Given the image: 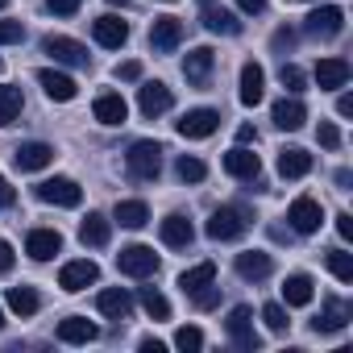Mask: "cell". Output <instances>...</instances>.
Returning a JSON list of instances; mask_svg holds the SVG:
<instances>
[{"instance_id":"obj_40","label":"cell","mask_w":353,"mask_h":353,"mask_svg":"<svg viewBox=\"0 0 353 353\" xmlns=\"http://www.w3.org/2000/svg\"><path fill=\"white\" fill-rule=\"evenodd\" d=\"M279 83H283L291 96H299V92H303V83H307V75H303L295 63H283V71H279Z\"/></svg>"},{"instance_id":"obj_22","label":"cell","mask_w":353,"mask_h":353,"mask_svg":"<svg viewBox=\"0 0 353 353\" xmlns=\"http://www.w3.org/2000/svg\"><path fill=\"white\" fill-rule=\"evenodd\" d=\"M38 83H42V88H46V96H50V100H59V104L75 100V92H79V88H75V79H71V75H63V71H54V67H42V71H38Z\"/></svg>"},{"instance_id":"obj_39","label":"cell","mask_w":353,"mask_h":353,"mask_svg":"<svg viewBox=\"0 0 353 353\" xmlns=\"http://www.w3.org/2000/svg\"><path fill=\"white\" fill-rule=\"evenodd\" d=\"M174 345H179L183 353H196V349H204V332L196 324H183L179 332H174Z\"/></svg>"},{"instance_id":"obj_7","label":"cell","mask_w":353,"mask_h":353,"mask_svg":"<svg viewBox=\"0 0 353 353\" xmlns=\"http://www.w3.org/2000/svg\"><path fill=\"white\" fill-rule=\"evenodd\" d=\"M303 30H307L312 38H336V34L345 30V9H341V5L312 9V13H307V21H303Z\"/></svg>"},{"instance_id":"obj_23","label":"cell","mask_w":353,"mask_h":353,"mask_svg":"<svg viewBox=\"0 0 353 353\" xmlns=\"http://www.w3.org/2000/svg\"><path fill=\"white\" fill-rule=\"evenodd\" d=\"M108 237H112V221H108L104 212H88V216H83V225H79V241H83V245H92V250H104V245H108Z\"/></svg>"},{"instance_id":"obj_8","label":"cell","mask_w":353,"mask_h":353,"mask_svg":"<svg viewBox=\"0 0 353 353\" xmlns=\"http://www.w3.org/2000/svg\"><path fill=\"white\" fill-rule=\"evenodd\" d=\"M216 129H221V112H216V108H192V112H183V121H179V137H188V141L212 137Z\"/></svg>"},{"instance_id":"obj_6","label":"cell","mask_w":353,"mask_h":353,"mask_svg":"<svg viewBox=\"0 0 353 353\" xmlns=\"http://www.w3.org/2000/svg\"><path fill=\"white\" fill-rule=\"evenodd\" d=\"M117 270L129 274V279H150V274L158 270V254H154L150 245H125V250L117 254Z\"/></svg>"},{"instance_id":"obj_53","label":"cell","mask_w":353,"mask_h":353,"mask_svg":"<svg viewBox=\"0 0 353 353\" xmlns=\"http://www.w3.org/2000/svg\"><path fill=\"white\" fill-rule=\"evenodd\" d=\"M254 137H258V133H254V125H241V129H237V145H250Z\"/></svg>"},{"instance_id":"obj_36","label":"cell","mask_w":353,"mask_h":353,"mask_svg":"<svg viewBox=\"0 0 353 353\" xmlns=\"http://www.w3.org/2000/svg\"><path fill=\"white\" fill-rule=\"evenodd\" d=\"M141 307H145L154 320H170V303H166V295L154 291V287H141Z\"/></svg>"},{"instance_id":"obj_33","label":"cell","mask_w":353,"mask_h":353,"mask_svg":"<svg viewBox=\"0 0 353 353\" xmlns=\"http://www.w3.org/2000/svg\"><path fill=\"white\" fill-rule=\"evenodd\" d=\"M208 283H216V262H200V266H192V270L179 274V291L183 295H192V291H200Z\"/></svg>"},{"instance_id":"obj_1","label":"cell","mask_w":353,"mask_h":353,"mask_svg":"<svg viewBox=\"0 0 353 353\" xmlns=\"http://www.w3.org/2000/svg\"><path fill=\"white\" fill-rule=\"evenodd\" d=\"M125 166L137 183H154L158 170H162V145L158 141H133L129 154H125Z\"/></svg>"},{"instance_id":"obj_20","label":"cell","mask_w":353,"mask_h":353,"mask_svg":"<svg viewBox=\"0 0 353 353\" xmlns=\"http://www.w3.org/2000/svg\"><path fill=\"white\" fill-rule=\"evenodd\" d=\"M59 250H63V237H59V229H34V233L26 237V254H30L34 262H50Z\"/></svg>"},{"instance_id":"obj_27","label":"cell","mask_w":353,"mask_h":353,"mask_svg":"<svg viewBox=\"0 0 353 353\" xmlns=\"http://www.w3.org/2000/svg\"><path fill=\"white\" fill-rule=\"evenodd\" d=\"M100 336V328L92 324V320H83V316H67L63 324H59V341L63 345H92Z\"/></svg>"},{"instance_id":"obj_41","label":"cell","mask_w":353,"mask_h":353,"mask_svg":"<svg viewBox=\"0 0 353 353\" xmlns=\"http://www.w3.org/2000/svg\"><path fill=\"white\" fill-rule=\"evenodd\" d=\"M262 320H266L270 332H287V324H291L287 312H283V303H266V307H262Z\"/></svg>"},{"instance_id":"obj_45","label":"cell","mask_w":353,"mask_h":353,"mask_svg":"<svg viewBox=\"0 0 353 353\" xmlns=\"http://www.w3.org/2000/svg\"><path fill=\"white\" fill-rule=\"evenodd\" d=\"M316 137H320V145H324V150H336V145H341V129H336V125H328V121L320 125V133H316Z\"/></svg>"},{"instance_id":"obj_5","label":"cell","mask_w":353,"mask_h":353,"mask_svg":"<svg viewBox=\"0 0 353 353\" xmlns=\"http://www.w3.org/2000/svg\"><path fill=\"white\" fill-rule=\"evenodd\" d=\"M225 332H229V341H233L237 349H245V353H254V349L262 345V336L254 332V312H250L245 303H237V307L229 312V320H225Z\"/></svg>"},{"instance_id":"obj_32","label":"cell","mask_w":353,"mask_h":353,"mask_svg":"<svg viewBox=\"0 0 353 353\" xmlns=\"http://www.w3.org/2000/svg\"><path fill=\"white\" fill-rule=\"evenodd\" d=\"M112 216H117L121 229H141V225L150 221V208H145V200H121Z\"/></svg>"},{"instance_id":"obj_25","label":"cell","mask_w":353,"mask_h":353,"mask_svg":"<svg viewBox=\"0 0 353 353\" xmlns=\"http://www.w3.org/2000/svg\"><path fill=\"white\" fill-rule=\"evenodd\" d=\"M92 112H96V121H100V125H125L129 104L121 100V92H104V96H96Z\"/></svg>"},{"instance_id":"obj_9","label":"cell","mask_w":353,"mask_h":353,"mask_svg":"<svg viewBox=\"0 0 353 353\" xmlns=\"http://www.w3.org/2000/svg\"><path fill=\"white\" fill-rule=\"evenodd\" d=\"M287 221H291V229H295V233L312 237V233H320V225H324V212H320V204H316L312 196H299V200L287 208Z\"/></svg>"},{"instance_id":"obj_58","label":"cell","mask_w":353,"mask_h":353,"mask_svg":"<svg viewBox=\"0 0 353 353\" xmlns=\"http://www.w3.org/2000/svg\"><path fill=\"white\" fill-rule=\"evenodd\" d=\"M112 5H125V0H112Z\"/></svg>"},{"instance_id":"obj_57","label":"cell","mask_w":353,"mask_h":353,"mask_svg":"<svg viewBox=\"0 0 353 353\" xmlns=\"http://www.w3.org/2000/svg\"><path fill=\"white\" fill-rule=\"evenodd\" d=\"M5 5H9V0H0V9H5Z\"/></svg>"},{"instance_id":"obj_17","label":"cell","mask_w":353,"mask_h":353,"mask_svg":"<svg viewBox=\"0 0 353 353\" xmlns=\"http://www.w3.org/2000/svg\"><path fill=\"white\" fill-rule=\"evenodd\" d=\"M92 34H96V42L108 46V50H121V46L129 42V26H125L121 17H112V13L96 17V21H92Z\"/></svg>"},{"instance_id":"obj_26","label":"cell","mask_w":353,"mask_h":353,"mask_svg":"<svg viewBox=\"0 0 353 353\" xmlns=\"http://www.w3.org/2000/svg\"><path fill=\"white\" fill-rule=\"evenodd\" d=\"M96 307H100L108 320H125V316L133 312V295H129L125 287H108V291L96 295Z\"/></svg>"},{"instance_id":"obj_2","label":"cell","mask_w":353,"mask_h":353,"mask_svg":"<svg viewBox=\"0 0 353 353\" xmlns=\"http://www.w3.org/2000/svg\"><path fill=\"white\" fill-rule=\"evenodd\" d=\"M245 229H250V212L237 208V204H225L208 216V237L212 241H237Z\"/></svg>"},{"instance_id":"obj_18","label":"cell","mask_w":353,"mask_h":353,"mask_svg":"<svg viewBox=\"0 0 353 353\" xmlns=\"http://www.w3.org/2000/svg\"><path fill=\"white\" fill-rule=\"evenodd\" d=\"M349 63L345 59H320L316 63V88L320 92H336V88H345L349 83Z\"/></svg>"},{"instance_id":"obj_16","label":"cell","mask_w":353,"mask_h":353,"mask_svg":"<svg viewBox=\"0 0 353 353\" xmlns=\"http://www.w3.org/2000/svg\"><path fill=\"white\" fill-rule=\"evenodd\" d=\"M158 233H162V241H166L170 250H188V245L196 241V229H192V221H188L183 212H170V216L158 225Z\"/></svg>"},{"instance_id":"obj_55","label":"cell","mask_w":353,"mask_h":353,"mask_svg":"<svg viewBox=\"0 0 353 353\" xmlns=\"http://www.w3.org/2000/svg\"><path fill=\"white\" fill-rule=\"evenodd\" d=\"M200 5H216V0H200Z\"/></svg>"},{"instance_id":"obj_4","label":"cell","mask_w":353,"mask_h":353,"mask_svg":"<svg viewBox=\"0 0 353 353\" xmlns=\"http://www.w3.org/2000/svg\"><path fill=\"white\" fill-rule=\"evenodd\" d=\"M42 50H46L54 63H63V67H88V63H92L88 46L75 42V38H63V34H46V38H42Z\"/></svg>"},{"instance_id":"obj_28","label":"cell","mask_w":353,"mask_h":353,"mask_svg":"<svg viewBox=\"0 0 353 353\" xmlns=\"http://www.w3.org/2000/svg\"><path fill=\"white\" fill-rule=\"evenodd\" d=\"M312 170V154L299 150V145H283L279 150V174L283 179H303V174Z\"/></svg>"},{"instance_id":"obj_42","label":"cell","mask_w":353,"mask_h":353,"mask_svg":"<svg viewBox=\"0 0 353 353\" xmlns=\"http://www.w3.org/2000/svg\"><path fill=\"white\" fill-rule=\"evenodd\" d=\"M192 299H196V307H204V312H208V307H216V303H221V287H216V283H208V287L192 291Z\"/></svg>"},{"instance_id":"obj_11","label":"cell","mask_w":353,"mask_h":353,"mask_svg":"<svg viewBox=\"0 0 353 353\" xmlns=\"http://www.w3.org/2000/svg\"><path fill=\"white\" fill-rule=\"evenodd\" d=\"M100 279V266L92 262V258H75V262H67L63 270H59V287L63 291H83V287H92Z\"/></svg>"},{"instance_id":"obj_3","label":"cell","mask_w":353,"mask_h":353,"mask_svg":"<svg viewBox=\"0 0 353 353\" xmlns=\"http://www.w3.org/2000/svg\"><path fill=\"white\" fill-rule=\"evenodd\" d=\"M34 196H38L42 204H54V208H79L83 188H79L75 179H67V174H54V179H42V183L34 188Z\"/></svg>"},{"instance_id":"obj_52","label":"cell","mask_w":353,"mask_h":353,"mask_svg":"<svg viewBox=\"0 0 353 353\" xmlns=\"http://www.w3.org/2000/svg\"><path fill=\"white\" fill-rule=\"evenodd\" d=\"M336 112H341V117H353V96H349V92L336 100Z\"/></svg>"},{"instance_id":"obj_49","label":"cell","mask_w":353,"mask_h":353,"mask_svg":"<svg viewBox=\"0 0 353 353\" xmlns=\"http://www.w3.org/2000/svg\"><path fill=\"white\" fill-rule=\"evenodd\" d=\"M336 233H341L345 241H353V216H349V212H341V216H336Z\"/></svg>"},{"instance_id":"obj_14","label":"cell","mask_w":353,"mask_h":353,"mask_svg":"<svg viewBox=\"0 0 353 353\" xmlns=\"http://www.w3.org/2000/svg\"><path fill=\"white\" fill-rule=\"evenodd\" d=\"M212 67H216V54H212L208 46H196V50L183 59V75H188V83H192V88H208Z\"/></svg>"},{"instance_id":"obj_31","label":"cell","mask_w":353,"mask_h":353,"mask_svg":"<svg viewBox=\"0 0 353 353\" xmlns=\"http://www.w3.org/2000/svg\"><path fill=\"white\" fill-rule=\"evenodd\" d=\"M21 108H26V96H21V88H13V83H0V129H5V125H13V121L21 117Z\"/></svg>"},{"instance_id":"obj_44","label":"cell","mask_w":353,"mask_h":353,"mask_svg":"<svg viewBox=\"0 0 353 353\" xmlns=\"http://www.w3.org/2000/svg\"><path fill=\"white\" fill-rule=\"evenodd\" d=\"M79 5H83V0H46V9H50L54 17H71V13H79Z\"/></svg>"},{"instance_id":"obj_46","label":"cell","mask_w":353,"mask_h":353,"mask_svg":"<svg viewBox=\"0 0 353 353\" xmlns=\"http://www.w3.org/2000/svg\"><path fill=\"white\" fill-rule=\"evenodd\" d=\"M270 46H274V50H291V46H295V30H287V26H283V30H274Z\"/></svg>"},{"instance_id":"obj_24","label":"cell","mask_w":353,"mask_h":353,"mask_svg":"<svg viewBox=\"0 0 353 353\" xmlns=\"http://www.w3.org/2000/svg\"><path fill=\"white\" fill-rule=\"evenodd\" d=\"M349 316H353V307H349L345 299H324V312L312 320V328H316V332H341V328L349 324Z\"/></svg>"},{"instance_id":"obj_37","label":"cell","mask_w":353,"mask_h":353,"mask_svg":"<svg viewBox=\"0 0 353 353\" xmlns=\"http://www.w3.org/2000/svg\"><path fill=\"white\" fill-rule=\"evenodd\" d=\"M174 174H179V179H183V183H200V179H204V174H208V166H204L200 158H188V154H183L179 162H174Z\"/></svg>"},{"instance_id":"obj_35","label":"cell","mask_w":353,"mask_h":353,"mask_svg":"<svg viewBox=\"0 0 353 353\" xmlns=\"http://www.w3.org/2000/svg\"><path fill=\"white\" fill-rule=\"evenodd\" d=\"M9 307H13L17 316H34V312L42 307V299H38L34 287H9Z\"/></svg>"},{"instance_id":"obj_48","label":"cell","mask_w":353,"mask_h":353,"mask_svg":"<svg viewBox=\"0 0 353 353\" xmlns=\"http://www.w3.org/2000/svg\"><path fill=\"white\" fill-rule=\"evenodd\" d=\"M9 270H13V245L0 237V274H9Z\"/></svg>"},{"instance_id":"obj_29","label":"cell","mask_w":353,"mask_h":353,"mask_svg":"<svg viewBox=\"0 0 353 353\" xmlns=\"http://www.w3.org/2000/svg\"><path fill=\"white\" fill-rule=\"evenodd\" d=\"M262 92H266V71L258 67V63H245L241 67V104H258L262 100Z\"/></svg>"},{"instance_id":"obj_54","label":"cell","mask_w":353,"mask_h":353,"mask_svg":"<svg viewBox=\"0 0 353 353\" xmlns=\"http://www.w3.org/2000/svg\"><path fill=\"white\" fill-rule=\"evenodd\" d=\"M141 353H162V341H154V336H145V341H141Z\"/></svg>"},{"instance_id":"obj_38","label":"cell","mask_w":353,"mask_h":353,"mask_svg":"<svg viewBox=\"0 0 353 353\" xmlns=\"http://www.w3.org/2000/svg\"><path fill=\"white\" fill-rule=\"evenodd\" d=\"M328 270H332L341 283H353V254H349V250H332V254H328Z\"/></svg>"},{"instance_id":"obj_50","label":"cell","mask_w":353,"mask_h":353,"mask_svg":"<svg viewBox=\"0 0 353 353\" xmlns=\"http://www.w3.org/2000/svg\"><path fill=\"white\" fill-rule=\"evenodd\" d=\"M13 200H17V192L9 188V179H5V174H0V208H9Z\"/></svg>"},{"instance_id":"obj_34","label":"cell","mask_w":353,"mask_h":353,"mask_svg":"<svg viewBox=\"0 0 353 353\" xmlns=\"http://www.w3.org/2000/svg\"><path fill=\"white\" fill-rule=\"evenodd\" d=\"M204 26H208L212 34H241V21H237V13H229V9H216V5H204Z\"/></svg>"},{"instance_id":"obj_51","label":"cell","mask_w":353,"mask_h":353,"mask_svg":"<svg viewBox=\"0 0 353 353\" xmlns=\"http://www.w3.org/2000/svg\"><path fill=\"white\" fill-rule=\"evenodd\" d=\"M237 9H241V13H262L266 0H237Z\"/></svg>"},{"instance_id":"obj_43","label":"cell","mask_w":353,"mask_h":353,"mask_svg":"<svg viewBox=\"0 0 353 353\" xmlns=\"http://www.w3.org/2000/svg\"><path fill=\"white\" fill-rule=\"evenodd\" d=\"M26 38V26L21 21H0V46H13Z\"/></svg>"},{"instance_id":"obj_47","label":"cell","mask_w":353,"mask_h":353,"mask_svg":"<svg viewBox=\"0 0 353 353\" xmlns=\"http://www.w3.org/2000/svg\"><path fill=\"white\" fill-rule=\"evenodd\" d=\"M117 79H125V83L141 79V63H121V67H117Z\"/></svg>"},{"instance_id":"obj_30","label":"cell","mask_w":353,"mask_h":353,"mask_svg":"<svg viewBox=\"0 0 353 353\" xmlns=\"http://www.w3.org/2000/svg\"><path fill=\"white\" fill-rule=\"evenodd\" d=\"M312 295H316V283H312L307 274H287V283H283V299H287V307H307Z\"/></svg>"},{"instance_id":"obj_56","label":"cell","mask_w":353,"mask_h":353,"mask_svg":"<svg viewBox=\"0 0 353 353\" xmlns=\"http://www.w3.org/2000/svg\"><path fill=\"white\" fill-rule=\"evenodd\" d=\"M0 328H5V312H0Z\"/></svg>"},{"instance_id":"obj_13","label":"cell","mask_w":353,"mask_h":353,"mask_svg":"<svg viewBox=\"0 0 353 353\" xmlns=\"http://www.w3.org/2000/svg\"><path fill=\"white\" fill-rule=\"evenodd\" d=\"M225 170L233 174V179H245V183H258V174H262V158H258L254 150H245V145H237V150H229V154H225Z\"/></svg>"},{"instance_id":"obj_12","label":"cell","mask_w":353,"mask_h":353,"mask_svg":"<svg viewBox=\"0 0 353 353\" xmlns=\"http://www.w3.org/2000/svg\"><path fill=\"white\" fill-rule=\"evenodd\" d=\"M179 42H183V21H179V17H158V21L150 26V46H154L158 54L179 50Z\"/></svg>"},{"instance_id":"obj_10","label":"cell","mask_w":353,"mask_h":353,"mask_svg":"<svg viewBox=\"0 0 353 353\" xmlns=\"http://www.w3.org/2000/svg\"><path fill=\"white\" fill-rule=\"evenodd\" d=\"M174 104V96H170V88L166 83H158V79H150V83H141L137 88V108H141V117H162L166 108Z\"/></svg>"},{"instance_id":"obj_15","label":"cell","mask_w":353,"mask_h":353,"mask_svg":"<svg viewBox=\"0 0 353 353\" xmlns=\"http://www.w3.org/2000/svg\"><path fill=\"white\" fill-rule=\"evenodd\" d=\"M13 162H17V170H46L54 162V145H46V141H21L13 150Z\"/></svg>"},{"instance_id":"obj_21","label":"cell","mask_w":353,"mask_h":353,"mask_svg":"<svg viewBox=\"0 0 353 353\" xmlns=\"http://www.w3.org/2000/svg\"><path fill=\"white\" fill-rule=\"evenodd\" d=\"M237 274L245 279V283H262V279H270V270H274V262H270V254H262V250H245V254H237Z\"/></svg>"},{"instance_id":"obj_19","label":"cell","mask_w":353,"mask_h":353,"mask_svg":"<svg viewBox=\"0 0 353 353\" xmlns=\"http://www.w3.org/2000/svg\"><path fill=\"white\" fill-rule=\"evenodd\" d=\"M270 117H274V125H279V129L295 133V129H303V121H307V108H303V100H299V96H283V100L270 108Z\"/></svg>"}]
</instances>
